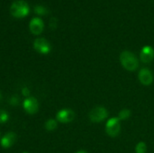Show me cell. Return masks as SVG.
<instances>
[{
	"mask_svg": "<svg viewBox=\"0 0 154 153\" xmlns=\"http://www.w3.org/2000/svg\"><path fill=\"white\" fill-rule=\"evenodd\" d=\"M147 151V146L145 142H140L137 144L135 147V152L136 153H145Z\"/></svg>",
	"mask_w": 154,
	"mask_h": 153,
	"instance_id": "9a60e30c",
	"label": "cell"
},
{
	"mask_svg": "<svg viewBox=\"0 0 154 153\" xmlns=\"http://www.w3.org/2000/svg\"><path fill=\"white\" fill-rule=\"evenodd\" d=\"M45 28V24L43 20L39 17H34L29 22V29L32 34H40L43 32Z\"/></svg>",
	"mask_w": 154,
	"mask_h": 153,
	"instance_id": "ba28073f",
	"label": "cell"
},
{
	"mask_svg": "<svg viewBox=\"0 0 154 153\" xmlns=\"http://www.w3.org/2000/svg\"><path fill=\"white\" fill-rule=\"evenodd\" d=\"M22 94H23L24 96H28V95H29L30 91L29 90L28 88H26V87H24V88H22Z\"/></svg>",
	"mask_w": 154,
	"mask_h": 153,
	"instance_id": "d6986e66",
	"label": "cell"
},
{
	"mask_svg": "<svg viewBox=\"0 0 154 153\" xmlns=\"http://www.w3.org/2000/svg\"><path fill=\"white\" fill-rule=\"evenodd\" d=\"M34 11L35 13L37 14L38 15H42V16L46 15L48 13V9L42 5H36L35 7L34 8Z\"/></svg>",
	"mask_w": 154,
	"mask_h": 153,
	"instance_id": "4fadbf2b",
	"label": "cell"
},
{
	"mask_svg": "<svg viewBox=\"0 0 154 153\" xmlns=\"http://www.w3.org/2000/svg\"><path fill=\"white\" fill-rule=\"evenodd\" d=\"M2 98V93H1V92H0V102H1Z\"/></svg>",
	"mask_w": 154,
	"mask_h": 153,
	"instance_id": "44dd1931",
	"label": "cell"
},
{
	"mask_svg": "<svg viewBox=\"0 0 154 153\" xmlns=\"http://www.w3.org/2000/svg\"><path fill=\"white\" fill-rule=\"evenodd\" d=\"M17 140L16 134L14 132H8L3 136L1 139V146L5 148H10L14 145Z\"/></svg>",
	"mask_w": 154,
	"mask_h": 153,
	"instance_id": "8fae6325",
	"label": "cell"
},
{
	"mask_svg": "<svg viewBox=\"0 0 154 153\" xmlns=\"http://www.w3.org/2000/svg\"><path fill=\"white\" fill-rule=\"evenodd\" d=\"M120 120L118 117H114L108 120L105 125V130L110 136L114 137L119 134L120 131Z\"/></svg>",
	"mask_w": 154,
	"mask_h": 153,
	"instance_id": "3957f363",
	"label": "cell"
},
{
	"mask_svg": "<svg viewBox=\"0 0 154 153\" xmlns=\"http://www.w3.org/2000/svg\"><path fill=\"white\" fill-rule=\"evenodd\" d=\"M34 49L42 54H48L51 51V45L48 40L44 38H39L35 40L33 43Z\"/></svg>",
	"mask_w": 154,
	"mask_h": 153,
	"instance_id": "5b68a950",
	"label": "cell"
},
{
	"mask_svg": "<svg viewBox=\"0 0 154 153\" xmlns=\"http://www.w3.org/2000/svg\"><path fill=\"white\" fill-rule=\"evenodd\" d=\"M138 79L143 85H150L153 80V74L148 68H144L141 69L138 73Z\"/></svg>",
	"mask_w": 154,
	"mask_h": 153,
	"instance_id": "9c48e42d",
	"label": "cell"
},
{
	"mask_svg": "<svg viewBox=\"0 0 154 153\" xmlns=\"http://www.w3.org/2000/svg\"><path fill=\"white\" fill-rule=\"evenodd\" d=\"M9 119V115L5 110H0V124L5 123Z\"/></svg>",
	"mask_w": 154,
	"mask_h": 153,
	"instance_id": "2e32d148",
	"label": "cell"
},
{
	"mask_svg": "<svg viewBox=\"0 0 154 153\" xmlns=\"http://www.w3.org/2000/svg\"><path fill=\"white\" fill-rule=\"evenodd\" d=\"M50 26L52 29H55L57 26V20L55 17H52L50 21Z\"/></svg>",
	"mask_w": 154,
	"mask_h": 153,
	"instance_id": "e0dca14e",
	"label": "cell"
},
{
	"mask_svg": "<svg viewBox=\"0 0 154 153\" xmlns=\"http://www.w3.org/2000/svg\"><path fill=\"white\" fill-rule=\"evenodd\" d=\"M9 102H10V104L12 105V106H16L17 104H18V102H19V100H18V98L16 97V96H13V97L11 98Z\"/></svg>",
	"mask_w": 154,
	"mask_h": 153,
	"instance_id": "ac0fdd59",
	"label": "cell"
},
{
	"mask_svg": "<svg viewBox=\"0 0 154 153\" xmlns=\"http://www.w3.org/2000/svg\"><path fill=\"white\" fill-rule=\"evenodd\" d=\"M140 58L144 63H149L154 58V50L150 46H144L141 49Z\"/></svg>",
	"mask_w": 154,
	"mask_h": 153,
	"instance_id": "30bf717a",
	"label": "cell"
},
{
	"mask_svg": "<svg viewBox=\"0 0 154 153\" xmlns=\"http://www.w3.org/2000/svg\"><path fill=\"white\" fill-rule=\"evenodd\" d=\"M108 113L107 110L103 106H96L93 108L89 114L90 119L93 122H102L108 116Z\"/></svg>",
	"mask_w": 154,
	"mask_h": 153,
	"instance_id": "277c9868",
	"label": "cell"
},
{
	"mask_svg": "<svg viewBox=\"0 0 154 153\" xmlns=\"http://www.w3.org/2000/svg\"><path fill=\"white\" fill-rule=\"evenodd\" d=\"M75 117V113L73 110L69 109H63L57 114V118L62 123H68L73 121Z\"/></svg>",
	"mask_w": 154,
	"mask_h": 153,
	"instance_id": "52a82bcc",
	"label": "cell"
},
{
	"mask_svg": "<svg viewBox=\"0 0 154 153\" xmlns=\"http://www.w3.org/2000/svg\"><path fill=\"white\" fill-rule=\"evenodd\" d=\"M23 108L29 114H35L38 110V102L33 97H29L23 101Z\"/></svg>",
	"mask_w": 154,
	"mask_h": 153,
	"instance_id": "8992f818",
	"label": "cell"
},
{
	"mask_svg": "<svg viewBox=\"0 0 154 153\" xmlns=\"http://www.w3.org/2000/svg\"><path fill=\"white\" fill-rule=\"evenodd\" d=\"M23 153H28V152H23Z\"/></svg>",
	"mask_w": 154,
	"mask_h": 153,
	"instance_id": "7402d4cb",
	"label": "cell"
},
{
	"mask_svg": "<svg viewBox=\"0 0 154 153\" xmlns=\"http://www.w3.org/2000/svg\"><path fill=\"white\" fill-rule=\"evenodd\" d=\"M11 14L15 18H23L29 13V6L23 0H17L11 4L10 8Z\"/></svg>",
	"mask_w": 154,
	"mask_h": 153,
	"instance_id": "6da1fadb",
	"label": "cell"
},
{
	"mask_svg": "<svg viewBox=\"0 0 154 153\" xmlns=\"http://www.w3.org/2000/svg\"><path fill=\"white\" fill-rule=\"evenodd\" d=\"M45 129L49 131H51V130H54L57 128V122L55 119H53V118H50L48 121L45 122Z\"/></svg>",
	"mask_w": 154,
	"mask_h": 153,
	"instance_id": "7c38bea8",
	"label": "cell"
},
{
	"mask_svg": "<svg viewBox=\"0 0 154 153\" xmlns=\"http://www.w3.org/2000/svg\"><path fill=\"white\" fill-rule=\"evenodd\" d=\"M131 115V111L127 109H123L119 112L118 118H120V120H125L129 118Z\"/></svg>",
	"mask_w": 154,
	"mask_h": 153,
	"instance_id": "5bb4252c",
	"label": "cell"
},
{
	"mask_svg": "<svg viewBox=\"0 0 154 153\" xmlns=\"http://www.w3.org/2000/svg\"><path fill=\"white\" fill-rule=\"evenodd\" d=\"M77 153H87V152L84 151V150H81V151L78 152H77Z\"/></svg>",
	"mask_w": 154,
	"mask_h": 153,
	"instance_id": "ffe728a7",
	"label": "cell"
},
{
	"mask_svg": "<svg viewBox=\"0 0 154 153\" xmlns=\"http://www.w3.org/2000/svg\"><path fill=\"white\" fill-rule=\"evenodd\" d=\"M120 60L125 69L129 71H133L138 67V61L137 57L130 51L125 50L121 52Z\"/></svg>",
	"mask_w": 154,
	"mask_h": 153,
	"instance_id": "7a4b0ae2",
	"label": "cell"
}]
</instances>
